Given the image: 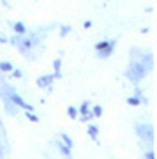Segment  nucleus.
<instances>
[{
	"label": "nucleus",
	"mask_w": 157,
	"mask_h": 159,
	"mask_svg": "<svg viewBox=\"0 0 157 159\" xmlns=\"http://www.w3.org/2000/svg\"><path fill=\"white\" fill-rule=\"evenodd\" d=\"M145 71H146V67L143 66V62H132L127 74H129L131 80H140V78L145 76Z\"/></svg>",
	"instance_id": "obj_1"
},
{
	"label": "nucleus",
	"mask_w": 157,
	"mask_h": 159,
	"mask_svg": "<svg viewBox=\"0 0 157 159\" xmlns=\"http://www.w3.org/2000/svg\"><path fill=\"white\" fill-rule=\"evenodd\" d=\"M138 134L141 138H145L146 142H152L154 140V129H152L150 125H138Z\"/></svg>",
	"instance_id": "obj_2"
},
{
	"label": "nucleus",
	"mask_w": 157,
	"mask_h": 159,
	"mask_svg": "<svg viewBox=\"0 0 157 159\" xmlns=\"http://www.w3.org/2000/svg\"><path fill=\"white\" fill-rule=\"evenodd\" d=\"M14 30H16L18 34H23V32H25V27H23V23H16V25H14Z\"/></svg>",
	"instance_id": "obj_3"
},
{
	"label": "nucleus",
	"mask_w": 157,
	"mask_h": 159,
	"mask_svg": "<svg viewBox=\"0 0 157 159\" xmlns=\"http://www.w3.org/2000/svg\"><path fill=\"white\" fill-rule=\"evenodd\" d=\"M0 69H2V71H11L12 66L9 62H2V64H0Z\"/></svg>",
	"instance_id": "obj_4"
},
{
	"label": "nucleus",
	"mask_w": 157,
	"mask_h": 159,
	"mask_svg": "<svg viewBox=\"0 0 157 159\" xmlns=\"http://www.w3.org/2000/svg\"><path fill=\"white\" fill-rule=\"evenodd\" d=\"M50 81H51V76H46V78L39 80V85H44V83H50Z\"/></svg>",
	"instance_id": "obj_5"
},
{
	"label": "nucleus",
	"mask_w": 157,
	"mask_h": 159,
	"mask_svg": "<svg viewBox=\"0 0 157 159\" xmlns=\"http://www.w3.org/2000/svg\"><path fill=\"white\" fill-rule=\"evenodd\" d=\"M129 102H131V104H132V106H136V104H138V102H140V101H138L136 97H131V99H129Z\"/></svg>",
	"instance_id": "obj_6"
},
{
	"label": "nucleus",
	"mask_w": 157,
	"mask_h": 159,
	"mask_svg": "<svg viewBox=\"0 0 157 159\" xmlns=\"http://www.w3.org/2000/svg\"><path fill=\"white\" fill-rule=\"evenodd\" d=\"M94 113H96V115H101V113H102L101 106H96V108H94Z\"/></svg>",
	"instance_id": "obj_7"
},
{
	"label": "nucleus",
	"mask_w": 157,
	"mask_h": 159,
	"mask_svg": "<svg viewBox=\"0 0 157 159\" xmlns=\"http://www.w3.org/2000/svg\"><path fill=\"white\" fill-rule=\"evenodd\" d=\"M67 111H69V115H71V117H76V110H74V108H69Z\"/></svg>",
	"instance_id": "obj_8"
},
{
	"label": "nucleus",
	"mask_w": 157,
	"mask_h": 159,
	"mask_svg": "<svg viewBox=\"0 0 157 159\" xmlns=\"http://www.w3.org/2000/svg\"><path fill=\"white\" fill-rule=\"evenodd\" d=\"M96 131H97V127L92 125V127H90V134H92V136H96Z\"/></svg>",
	"instance_id": "obj_9"
},
{
	"label": "nucleus",
	"mask_w": 157,
	"mask_h": 159,
	"mask_svg": "<svg viewBox=\"0 0 157 159\" xmlns=\"http://www.w3.org/2000/svg\"><path fill=\"white\" fill-rule=\"evenodd\" d=\"M146 157H148V159H154V154H152V152H148V154H146Z\"/></svg>",
	"instance_id": "obj_10"
},
{
	"label": "nucleus",
	"mask_w": 157,
	"mask_h": 159,
	"mask_svg": "<svg viewBox=\"0 0 157 159\" xmlns=\"http://www.w3.org/2000/svg\"><path fill=\"white\" fill-rule=\"evenodd\" d=\"M0 159H4V150H2V147H0Z\"/></svg>",
	"instance_id": "obj_11"
}]
</instances>
